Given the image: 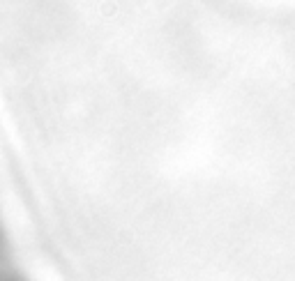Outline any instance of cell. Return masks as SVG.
Listing matches in <instances>:
<instances>
[{"label": "cell", "mask_w": 295, "mask_h": 281, "mask_svg": "<svg viewBox=\"0 0 295 281\" xmlns=\"http://www.w3.org/2000/svg\"><path fill=\"white\" fill-rule=\"evenodd\" d=\"M14 274H17V265H14V258H12L7 233L3 228V222H0V279H10Z\"/></svg>", "instance_id": "1"}]
</instances>
